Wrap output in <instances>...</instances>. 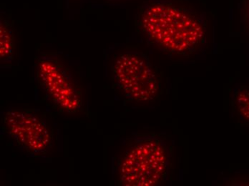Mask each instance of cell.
Masks as SVG:
<instances>
[{"label": "cell", "instance_id": "cell-5", "mask_svg": "<svg viewBox=\"0 0 249 186\" xmlns=\"http://www.w3.org/2000/svg\"><path fill=\"white\" fill-rule=\"evenodd\" d=\"M3 123L7 134L31 153H42L51 147L48 126L33 113L10 110L4 115Z\"/></svg>", "mask_w": 249, "mask_h": 186}, {"label": "cell", "instance_id": "cell-8", "mask_svg": "<svg viewBox=\"0 0 249 186\" xmlns=\"http://www.w3.org/2000/svg\"><path fill=\"white\" fill-rule=\"evenodd\" d=\"M242 20L249 33V0H242Z\"/></svg>", "mask_w": 249, "mask_h": 186}, {"label": "cell", "instance_id": "cell-2", "mask_svg": "<svg viewBox=\"0 0 249 186\" xmlns=\"http://www.w3.org/2000/svg\"><path fill=\"white\" fill-rule=\"evenodd\" d=\"M171 154L165 142L156 136L139 137L127 150L119 166V184L153 186L168 177Z\"/></svg>", "mask_w": 249, "mask_h": 186}, {"label": "cell", "instance_id": "cell-7", "mask_svg": "<svg viewBox=\"0 0 249 186\" xmlns=\"http://www.w3.org/2000/svg\"><path fill=\"white\" fill-rule=\"evenodd\" d=\"M235 106L241 117L249 122V87L241 86L235 92Z\"/></svg>", "mask_w": 249, "mask_h": 186}, {"label": "cell", "instance_id": "cell-3", "mask_svg": "<svg viewBox=\"0 0 249 186\" xmlns=\"http://www.w3.org/2000/svg\"><path fill=\"white\" fill-rule=\"evenodd\" d=\"M112 72L118 89L132 101L148 102L159 93L156 71L144 54L130 51L119 54L114 61Z\"/></svg>", "mask_w": 249, "mask_h": 186}, {"label": "cell", "instance_id": "cell-4", "mask_svg": "<svg viewBox=\"0 0 249 186\" xmlns=\"http://www.w3.org/2000/svg\"><path fill=\"white\" fill-rule=\"evenodd\" d=\"M36 75L50 101L62 111L77 113L83 107V96L69 71L51 56L39 57Z\"/></svg>", "mask_w": 249, "mask_h": 186}, {"label": "cell", "instance_id": "cell-1", "mask_svg": "<svg viewBox=\"0 0 249 186\" xmlns=\"http://www.w3.org/2000/svg\"><path fill=\"white\" fill-rule=\"evenodd\" d=\"M136 25L152 45L177 55H188L198 51L206 35L200 17L172 0L145 1L138 11Z\"/></svg>", "mask_w": 249, "mask_h": 186}, {"label": "cell", "instance_id": "cell-6", "mask_svg": "<svg viewBox=\"0 0 249 186\" xmlns=\"http://www.w3.org/2000/svg\"><path fill=\"white\" fill-rule=\"evenodd\" d=\"M15 39L13 27L5 19L0 21V60L1 63H10L14 57Z\"/></svg>", "mask_w": 249, "mask_h": 186}]
</instances>
